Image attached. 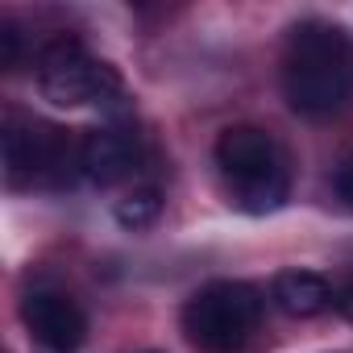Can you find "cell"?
Masks as SVG:
<instances>
[{
  "label": "cell",
  "instance_id": "obj_1",
  "mask_svg": "<svg viewBox=\"0 0 353 353\" xmlns=\"http://www.w3.org/2000/svg\"><path fill=\"white\" fill-rule=\"evenodd\" d=\"M283 92L303 117H328L353 96V34L332 21H299L283 46Z\"/></svg>",
  "mask_w": 353,
  "mask_h": 353
},
{
  "label": "cell",
  "instance_id": "obj_2",
  "mask_svg": "<svg viewBox=\"0 0 353 353\" xmlns=\"http://www.w3.org/2000/svg\"><path fill=\"white\" fill-rule=\"evenodd\" d=\"M216 170L221 183L233 200V208L250 212V216H266L274 208L287 204V162L283 150L274 145V137L258 125H229L216 137Z\"/></svg>",
  "mask_w": 353,
  "mask_h": 353
},
{
  "label": "cell",
  "instance_id": "obj_3",
  "mask_svg": "<svg viewBox=\"0 0 353 353\" xmlns=\"http://www.w3.org/2000/svg\"><path fill=\"white\" fill-rule=\"evenodd\" d=\"M266 299L254 283L216 279L183 303V332L200 353H241L258 332Z\"/></svg>",
  "mask_w": 353,
  "mask_h": 353
},
{
  "label": "cell",
  "instance_id": "obj_4",
  "mask_svg": "<svg viewBox=\"0 0 353 353\" xmlns=\"http://www.w3.org/2000/svg\"><path fill=\"white\" fill-rule=\"evenodd\" d=\"M38 92L42 100L59 108H83V104H117L125 96V83L112 63L96 59L79 38H54L38 54Z\"/></svg>",
  "mask_w": 353,
  "mask_h": 353
},
{
  "label": "cell",
  "instance_id": "obj_5",
  "mask_svg": "<svg viewBox=\"0 0 353 353\" xmlns=\"http://www.w3.org/2000/svg\"><path fill=\"white\" fill-rule=\"evenodd\" d=\"M71 145L67 133L42 125L34 117L9 112L5 117V174L9 188H50L67 179Z\"/></svg>",
  "mask_w": 353,
  "mask_h": 353
},
{
  "label": "cell",
  "instance_id": "obj_6",
  "mask_svg": "<svg viewBox=\"0 0 353 353\" xmlns=\"http://www.w3.org/2000/svg\"><path fill=\"white\" fill-rule=\"evenodd\" d=\"M21 324L46 353H75L88 336L83 307L59 287H34L21 299Z\"/></svg>",
  "mask_w": 353,
  "mask_h": 353
},
{
  "label": "cell",
  "instance_id": "obj_7",
  "mask_svg": "<svg viewBox=\"0 0 353 353\" xmlns=\"http://www.w3.org/2000/svg\"><path fill=\"white\" fill-rule=\"evenodd\" d=\"M137 162H141V145H137L133 129L104 125V129H92L79 141V170L96 188H112V183L129 179L137 170Z\"/></svg>",
  "mask_w": 353,
  "mask_h": 353
},
{
  "label": "cell",
  "instance_id": "obj_8",
  "mask_svg": "<svg viewBox=\"0 0 353 353\" xmlns=\"http://www.w3.org/2000/svg\"><path fill=\"white\" fill-rule=\"evenodd\" d=\"M270 299L279 312H287L295 320H312L324 307H332V283L316 270H283L270 283Z\"/></svg>",
  "mask_w": 353,
  "mask_h": 353
},
{
  "label": "cell",
  "instance_id": "obj_9",
  "mask_svg": "<svg viewBox=\"0 0 353 353\" xmlns=\"http://www.w3.org/2000/svg\"><path fill=\"white\" fill-rule=\"evenodd\" d=\"M158 212H162L158 188H133V192H125V196L112 204V216H117L121 229H150V225L158 221Z\"/></svg>",
  "mask_w": 353,
  "mask_h": 353
},
{
  "label": "cell",
  "instance_id": "obj_10",
  "mask_svg": "<svg viewBox=\"0 0 353 353\" xmlns=\"http://www.w3.org/2000/svg\"><path fill=\"white\" fill-rule=\"evenodd\" d=\"M0 42H5V67L13 71L21 63V38H17V30L13 26H0Z\"/></svg>",
  "mask_w": 353,
  "mask_h": 353
},
{
  "label": "cell",
  "instance_id": "obj_11",
  "mask_svg": "<svg viewBox=\"0 0 353 353\" xmlns=\"http://www.w3.org/2000/svg\"><path fill=\"white\" fill-rule=\"evenodd\" d=\"M336 196L345 200V208H353V158L341 166V174H336Z\"/></svg>",
  "mask_w": 353,
  "mask_h": 353
},
{
  "label": "cell",
  "instance_id": "obj_12",
  "mask_svg": "<svg viewBox=\"0 0 353 353\" xmlns=\"http://www.w3.org/2000/svg\"><path fill=\"white\" fill-rule=\"evenodd\" d=\"M332 303H336V312H341L345 320H353V279H349L345 287H336V291H332Z\"/></svg>",
  "mask_w": 353,
  "mask_h": 353
},
{
  "label": "cell",
  "instance_id": "obj_13",
  "mask_svg": "<svg viewBox=\"0 0 353 353\" xmlns=\"http://www.w3.org/2000/svg\"><path fill=\"white\" fill-rule=\"evenodd\" d=\"M150 353H154V349H150Z\"/></svg>",
  "mask_w": 353,
  "mask_h": 353
}]
</instances>
